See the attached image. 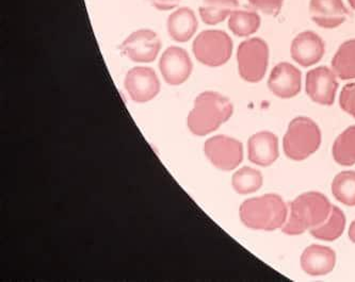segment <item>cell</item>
Listing matches in <instances>:
<instances>
[{"mask_svg": "<svg viewBox=\"0 0 355 282\" xmlns=\"http://www.w3.org/2000/svg\"><path fill=\"white\" fill-rule=\"evenodd\" d=\"M321 144V131L309 117H297L289 124L284 136V152L291 160L302 161L317 152Z\"/></svg>", "mask_w": 355, "mask_h": 282, "instance_id": "4", "label": "cell"}, {"mask_svg": "<svg viewBox=\"0 0 355 282\" xmlns=\"http://www.w3.org/2000/svg\"><path fill=\"white\" fill-rule=\"evenodd\" d=\"M302 85L301 71L291 63L282 62L270 73L268 87L279 98H293L299 94Z\"/></svg>", "mask_w": 355, "mask_h": 282, "instance_id": "12", "label": "cell"}, {"mask_svg": "<svg viewBox=\"0 0 355 282\" xmlns=\"http://www.w3.org/2000/svg\"><path fill=\"white\" fill-rule=\"evenodd\" d=\"M337 89L336 75L328 67H317L307 73L306 93L315 103L323 106H332Z\"/></svg>", "mask_w": 355, "mask_h": 282, "instance_id": "11", "label": "cell"}, {"mask_svg": "<svg viewBox=\"0 0 355 282\" xmlns=\"http://www.w3.org/2000/svg\"><path fill=\"white\" fill-rule=\"evenodd\" d=\"M239 75L248 82H259L265 77L269 62V47L259 37L240 43L237 51Z\"/></svg>", "mask_w": 355, "mask_h": 282, "instance_id": "6", "label": "cell"}, {"mask_svg": "<svg viewBox=\"0 0 355 282\" xmlns=\"http://www.w3.org/2000/svg\"><path fill=\"white\" fill-rule=\"evenodd\" d=\"M309 13L311 19L325 29H334L350 17L343 0H311Z\"/></svg>", "mask_w": 355, "mask_h": 282, "instance_id": "14", "label": "cell"}, {"mask_svg": "<svg viewBox=\"0 0 355 282\" xmlns=\"http://www.w3.org/2000/svg\"><path fill=\"white\" fill-rule=\"evenodd\" d=\"M160 49V37L150 29L135 31L127 37L120 46L122 55L136 63L154 62L157 59Z\"/></svg>", "mask_w": 355, "mask_h": 282, "instance_id": "8", "label": "cell"}, {"mask_svg": "<svg viewBox=\"0 0 355 282\" xmlns=\"http://www.w3.org/2000/svg\"><path fill=\"white\" fill-rule=\"evenodd\" d=\"M208 160L222 170H233L243 162V143L226 136L208 139L204 145Z\"/></svg>", "mask_w": 355, "mask_h": 282, "instance_id": "7", "label": "cell"}, {"mask_svg": "<svg viewBox=\"0 0 355 282\" xmlns=\"http://www.w3.org/2000/svg\"><path fill=\"white\" fill-rule=\"evenodd\" d=\"M194 57L206 67L225 64L233 53V41L222 30H205L200 33L192 45Z\"/></svg>", "mask_w": 355, "mask_h": 282, "instance_id": "5", "label": "cell"}, {"mask_svg": "<svg viewBox=\"0 0 355 282\" xmlns=\"http://www.w3.org/2000/svg\"><path fill=\"white\" fill-rule=\"evenodd\" d=\"M150 1L153 7L159 11H168V10L178 8L182 0H150Z\"/></svg>", "mask_w": 355, "mask_h": 282, "instance_id": "27", "label": "cell"}, {"mask_svg": "<svg viewBox=\"0 0 355 282\" xmlns=\"http://www.w3.org/2000/svg\"><path fill=\"white\" fill-rule=\"evenodd\" d=\"M332 69L342 80L355 79V39L340 45L333 58Z\"/></svg>", "mask_w": 355, "mask_h": 282, "instance_id": "19", "label": "cell"}, {"mask_svg": "<svg viewBox=\"0 0 355 282\" xmlns=\"http://www.w3.org/2000/svg\"><path fill=\"white\" fill-rule=\"evenodd\" d=\"M240 220L248 228L271 230L283 227L288 215V208L277 194H266L251 198L240 206Z\"/></svg>", "mask_w": 355, "mask_h": 282, "instance_id": "3", "label": "cell"}, {"mask_svg": "<svg viewBox=\"0 0 355 282\" xmlns=\"http://www.w3.org/2000/svg\"><path fill=\"white\" fill-rule=\"evenodd\" d=\"M349 238H350L353 243H355V220L351 224L350 228H349Z\"/></svg>", "mask_w": 355, "mask_h": 282, "instance_id": "28", "label": "cell"}, {"mask_svg": "<svg viewBox=\"0 0 355 282\" xmlns=\"http://www.w3.org/2000/svg\"><path fill=\"white\" fill-rule=\"evenodd\" d=\"M198 26L196 14L188 7L175 10L166 21L168 35L178 43L190 41L198 30Z\"/></svg>", "mask_w": 355, "mask_h": 282, "instance_id": "17", "label": "cell"}, {"mask_svg": "<svg viewBox=\"0 0 355 282\" xmlns=\"http://www.w3.org/2000/svg\"><path fill=\"white\" fill-rule=\"evenodd\" d=\"M345 226H346V218L344 212L337 206H333L328 220L320 226L311 228V234L316 239L322 240V241H334L342 236Z\"/></svg>", "mask_w": 355, "mask_h": 282, "instance_id": "20", "label": "cell"}, {"mask_svg": "<svg viewBox=\"0 0 355 282\" xmlns=\"http://www.w3.org/2000/svg\"><path fill=\"white\" fill-rule=\"evenodd\" d=\"M332 206L321 193H304L289 204V216L282 230L289 236H297L320 226L328 220Z\"/></svg>", "mask_w": 355, "mask_h": 282, "instance_id": "2", "label": "cell"}, {"mask_svg": "<svg viewBox=\"0 0 355 282\" xmlns=\"http://www.w3.org/2000/svg\"><path fill=\"white\" fill-rule=\"evenodd\" d=\"M349 3H350L351 8L353 10H355V0H348Z\"/></svg>", "mask_w": 355, "mask_h": 282, "instance_id": "29", "label": "cell"}, {"mask_svg": "<svg viewBox=\"0 0 355 282\" xmlns=\"http://www.w3.org/2000/svg\"><path fill=\"white\" fill-rule=\"evenodd\" d=\"M283 1L284 0H249L252 7L273 17L277 15L281 11Z\"/></svg>", "mask_w": 355, "mask_h": 282, "instance_id": "26", "label": "cell"}, {"mask_svg": "<svg viewBox=\"0 0 355 282\" xmlns=\"http://www.w3.org/2000/svg\"><path fill=\"white\" fill-rule=\"evenodd\" d=\"M124 87L136 103L153 100L160 92V81L154 69L148 67H132L125 77Z\"/></svg>", "mask_w": 355, "mask_h": 282, "instance_id": "9", "label": "cell"}, {"mask_svg": "<svg viewBox=\"0 0 355 282\" xmlns=\"http://www.w3.org/2000/svg\"><path fill=\"white\" fill-rule=\"evenodd\" d=\"M159 69L168 85H180L191 76L193 64L187 51L182 47L171 46L162 53Z\"/></svg>", "mask_w": 355, "mask_h": 282, "instance_id": "10", "label": "cell"}, {"mask_svg": "<svg viewBox=\"0 0 355 282\" xmlns=\"http://www.w3.org/2000/svg\"><path fill=\"white\" fill-rule=\"evenodd\" d=\"M324 42L317 33L304 31L291 43V57L301 67L317 64L324 55Z\"/></svg>", "mask_w": 355, "mask_h": 282, "instance_id": "13", "label": "cell"}, {"mask_svg": "<svg viewBox=\"0 0 355 282\" xmlns=\"http://www.w3.org/2000/svg\"><path fill=\"white\" fill-rule=\"evenodd\" d=\"M261 27V17L255 11L235 10L230 15L229 28L239 37L254 35Z\"/></svg>", "mask_w": 355, "mask_h": 282, "instance_id": "21", "label": "cell"}, {"mask_svg": "<svg viewBox=\"0 0 355 282\" xmlns=\"http://www.w3.org/2000/svg\"><path fill=\"white\" fill-rule=\"evenodd\" d=\"M336 264V254L327 246L311 245L301 256V266L311 276H323L331 273Z\"/></svg>", "mask_w": 355, "mask_h": 282, "instance_id": "16", "label": "cell"}, {"mask_svg": "<svg viewBox=\"0 0 355 282\" xmlns=\"http://www.w3.org/2000/svg\"><path fill=\"white\" fill-rule=\"evenodd\" d=\"M233 112L234 107L229 98L219 93L206 91L194 100L193 109L188 115V128L194 136H207L227 122Z\"/></svg>", "mask_w": 355, "mask_h": 282, "instance_id": "1", "label": "cell"}, {"mask_svg": "<svg viewBox=\"0 0 355 282\" xmlns=\"http://www.w3.org/2000/svg\"><path fill=\"white\" fill-rule=\"evenodd\" d=\"M249 160L259 166H269L279 158V140L272 132L263 131L251 136L248 144Z\"/></svg>", "mask_w": 355, "mask_h": 282, "instance_id": "15", "label": "cell"}, {"mask_svg": "<svg viewBox=\"0 0 355 282\" xmlns=\"http://www.w3.org/2000/svg\"><path fill=\"white\" fill-rule=\"evenodd\" d=\"M238 7V0H203L198 12L204 23L214 26L225 21Z\"/></svg>", "mask_w": 355, "mask_h": 282, "instance_id": "18", "label": "cell"}, {"mask_svg": "<svg viewBox=\"0 0 355 282\" xmlns=\"http://www.w3.org/2000/svg\"><path fill=\"white\" fill-rule=\"evenodd\" d=\"M232 184H233L234 190L238 194L245 195V194L257 192L261 188L263 176H261V172L255 168L245 166L233 175Z\"/></svg>", "mask_w": 355, "mask_h": 282, "instance_id": "23", "label": "cell"}, {"mask_svg": "<svg viewBox=\"0 0 355 282\" xmlns=\"http://www.w3.org/2000/svg\"><path fill=\"white\" fill-rule=\"evenodd\" d=\"M333 195L346 206H355V172L347 170L337 175L332 184Z\"/></svg>", "mask_w": 355, "mask_h": 282, "instance_id": "24", "label": "cell"}, {"mask_svg": "<svg viewBox=\"0 0 355 282\" xmlns=\"http://www.w3.org/2000/svg\"><path fill=\"white\" fill-rule=\"evenodd\" d=\"M333 157L338 164L353 166L355 163V126L348 129L336 139L333 145Z\"/></svg>", "mask_w": 355, "mask_h": 282, "instance_id": "22", "label": "cell"}, {"mask_svg": "<svg viewBox=\"0 0 355 282\" xmlns=\"http://www.w3.org/2000/svg\"><path fill=\"white\" fill-rule=\"evenodd\" d=\"M339 105L345 112L355 117V83L344 87L339 97Z\"/></svg>", "mask_w": 355, "mask_h": 282, "instance_id": "25", "label": "cell"}]
</instances>
